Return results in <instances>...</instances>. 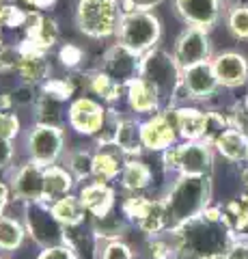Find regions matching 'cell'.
<instances>
[{
    "mask_svg": "<svg viewBox=\"0 0 248 259\" xmlns=\"http://www.w3.org/2000/svg\"><path fill=\"white\" fill-rule=\"evenodd\" d=\"M216 149L203 141H179L162 151V166L169 173L177 175H210L214 173Z\"/></svg>",
    "mask_w": 248,
    "mask_h": 259,
    "instance_id": "cell-6",
    "label": "cell"
},
{
    "mask_svg": "<svg viewBox=\"0 0 248 259\" xmlns=\"http://www.w3.org/2000/svg\"><path fill=\"white\" fill-rule=\"evenodd\" d=\"M24 39H26L30 46L39 48V50L50 52L61 39L59 22L43 11H33L26 28H24Z\"/></svg>",
    "mask_w": 248,
    "mask_h": 259,
    "instance_id": "cell-21",
    "label": "cell"
},
{
    "mask_svg": "<svg viewBox=\"0 0 248 259\" xmlns=\"http://www.w3.org/2000/svg\"><path fill=\"white\" fill-rule=\"evenodd\" d=\"M140 123H142V121L138 117H125V115L121 117L115 145H117L119 151H121L125 158H140V153L145 151Z\"/></svg>",
    "mask_w": 248,
    "mask_h": 259,
    "instance_id": "cell-26",
    "label": "cell"
},
{
    "mask_svg": "<svg viewBox=\"0 0 248 259\" xmlns=\"http://www.w3.org/2000/svg\"><path fill=\"white\" fill-rule=\"evenodd\" d=\"M59 61L65 69L69 71H78L80 67H82L84 63V50L76 44H63L59 48Z\"/></svg>",
    "mask_w": 248,
    "mask_h": 259,
    "instance_id": "cell-44",
    "label": "cell"
},
{
    "mask_svg": "<svg viewBox=\"0 0 248 259\" xmlns=\"http://www.w3.org/2000/svg\"><path fill=\"white\" fill-rule=\"evenodd\" d=\"M177 259H194V257H190V255H179Z\"/></svg>",
    "mask_w": 248,
    "mask_h": 259,
    "instance_id": "cell-52",
    "label": "cell"
},
{
    "mask_svg": "<svg viewBox=\"0 0 248 259\" xmlns=\"http://www.w3.org/2000/svg\"><path fill=\"white\" fill-rule=\"evenodd\" d=\"M173 9L186 26L210 32L225 15V0H173Z\"/></svg>",
    "mask_w": 248,
    "mask_h": 259,
    "instance_id": "cell-14",
    "label": "cell"
},
{
    "mask_svg": "<svg viewBox=\"0 0 248 259\" xmlns=\"http://www.w3.org/2000/svg\"><path fill=\"white\" fill-rule=\"evenodd\" d=\"M125 156L119 151L117 145H108V147H97L93 156V180L113 184L121 177V171L125 166Z\"/></svg>",
    "mask_w": 248,
    "mask_h": 259,
    "instance_id": "cell-24",
    "label": "cell"
},
{
    "mask_svg": "<svg viewBox=\"0 0 248 259\" xmlns=\"http://www.w3.org/2000/svg\"><path fill=\"white\" fill-rule=\"evenodd\" d=\"M28 233L26 227L20 218L15 216H3L0 218V250L3 253H13V250H20L26 242Z\"/></svg>",
    "mask_w": 248,
    "mask_h": 259,
    "instance_id": "cell-34",
    "label": "cell"
},
{
    "mask_svg": "<svg viewBox=\"0 0 248 259\" xmlns=\"http://www.w3.org/2000/svg\"><path fill=\"white\" fill-rule=\"evenodd\" d=\"M216 78L220 87L225 89H237L248 82V59L235 50L220 52L212 59Z\"/></svg>",
    "mask_w": 248,
    "mask_h": 259,
    "instance_id": "cell-19",
    "label": "cell"
},
{
    "mask_svg": "<svg viewBox=\"0 0 248 259\" xmlns=\"http://www.w3.org/2000/svg\"><path fill=\"white\" fill-rule=\"evenodd\" d=\"M162 22L154 11H123L117 30V41L136 54H147L160 46Z\"/></svg>",
    "mask_w": 248,
    "mask_h": 259,
    "instance_id": "cell-5",
    "label": "cell"
},
{
    "mask_svg": "<svg viewBox=\"0 0 248 259\" xmlns=\"http://www.w3.org/2000/svg\"><path fill=\"white\" fill-rule=\"evenodd\" d=\"M227 119H229V127L235 132L244 134L248 139V106L246 102H233L227 110Z\"/></svg>",
    "mask_w": 248,
    "mask_h": 259,
    "instance_id": "cell-43",
    "label": "cell"
},
{
    "mask_svg": "<svg viewBox=\"0 0 248 259\" xmlns=\"http://www.w3.org/2000/svg\"><path fill=\"white\" fill-rule=\"evenodd\" d=\"M5 41H3V26H0V46H3Z\"/></svg>",
    "mask_w": 248,
    "mask_h": 259,
    "instance_id": "cell-53",
    "label": "cell"
},
{
    "mask_svg": "<svg viewBox=\"0 0 248 259\" xmlns=\"http://www.w3.org/2000/svg\"><path fill=\"white\" fill-rule=\"evenodd\" d=\"M227 28L237 41H248V5H233L227 11Z\"/></svg>",
    "mask_w": 248,
    "mask_h": 259,
    "instance_id": "cell-36",
    "label": "cell"
},
{
    "mask_svg": "<svg viewBox=\"0 0 248 259\" xmlns=\"http://www.w3.org/2000/svg\"><path fill=\"white\" fill-rule=\"evenodd\" d=\"M7 182L11 186L13 199L22 205L45 201V166L33 160L26 158L22 164H15L9 171Z\"/></svg>",
    "mask_w": 248,
    "mask_h": 259,
    "instance_id": "cell-10",
    "label": "cell"
},
{
    "mask_svg": "<svg viewBox=\"0 0 248 259\" xmlns=\"http://www.w3.org/2000/svg\"><path fill=\"white\" fill-rule=\"evenodd\" d=\"M20 52L22 54H20L15 76H18L22 82H28L33 87H41L43 82H47L50 74H52V65L47 61V52L30 46L26 39L20 41Z\"/></svg>",
    "mask_w": 248,
    "mask_h": 259,
    "instance_id": "cell-17",
    "label": "cell"
},
{
    "mask_svg": "<svg viewBox=\"0 0 248 259\" xmlns=\"http://www.w3.org/2000/svg\"><path fill=\"white\" fill-rule=\"evenodd\" d=\"M22 223L26 227L28 238L33 240L39 248H50V246H59V244L71 242L67 236V229L59 223V218L54 216L50 203H45V201L24 205Z\"/></svg>",
    "mask_w": 248,
    "mask_h": 259,
    "instance_id": "cell-8",
    "label": "cell"
},
{
    "mask_svg": "<svg viewBox=\"0 0 248 259\" xmlns=\"http://www.w3.org/2000/svg\"><path fill=\"white\" fill-rule=\"evenodd\" d=\"M95 259H138V255L125 240H113L95 242Z\"/></svg>",
    "mask_w": 248,
    "mask_h": 259,
    "instance_id": "cell-37",
    "label": "cell"
},
{
    "mask_svg": "<svg viewBox=\"0 0 248 259\" xmlns=\"http://www.w3.org/2000/svg\"><path fill=\"white\" fill-rule=\"evenodd\" d=\"M78 197L91 218L106 216L113 212V209H117V190L113 188V184L97 182V180L84 182L78 192Z\"/></svg>",
    "mask_w": 248,
    "mask_h": 259,
    "instance_id": "cell-18",
    "label": "cell"
},
{
    "mask_svg": "<svg viewBox=\"0 0 248 259\" xmlns=\"http://www.w3.org/2000/svg\"><path fill=\"white\" fill-rule=\"evenodd\" d=\"M164 0H121L123 11H154Z\"/></svg>",
    "mask_w": 248,
    "mask_h": 259,
    "instance_id": "cell-48",
    "label": "cell"
},
{
    "mask_svg": "<svg viewBox=\"0 0 248 259\" xmlns=\"http://www.w3.org/2000/svg\"><path fill=\"white\" fill-rule=\"evenodd\" d=\"M214 149L218 156L233 162V164H244V162H248V139L231 127L218 139V143L214 145Z\"/></svg>",
    "mask_w": 248,
    "mask_h": 259,
    "instance_id": "cell-32",
    "label": "cell"
},
{
    "mask_svg": "<svg viewBox=\"0 0 248 259\" xmlns=\"http://www.w3.org/2000/svg\"><path fill=\"white\" fill-rule=\"evenodd\" d=\"M108 106L91 95H78L67 106V125L80 136L95 139L106 121Z\"/></svg>",
    "mask_w": 248,
    "mask_h": 259,
    "instance_id": "cell-11",
    "label": "cell"
},
{
    "mask_svg": "<svg viewBox=\"0 0 248 259\" xmlns=\"http://www.w3.org/2000/svg\"><path fill=\"white\" fill-rule=\"evenodd\" d=\"M15 166V143L0 139V175H9Z\"/></svg>",
    "mask_w": 248,
    "mask_h": 259,
    "instance_id": "cell-47",
    "label": "cell"
},
{
    "mask_svg": "<svg viewBox=\"0 0 248 259\" xmlns=\"http://www.w3.org/2000/svg\"><path fill=\"white\" fill-rule=\"evenodd\" d=\"M43 93L57 97L61 102H71L74 100V95L78 93V82H76V76H69V78H50L47 82H43L41 87Z\"/></svg>",
    "mask_w": 248,
    "mask_h": 259,
    "instance_id": "cell-38",
    "label": "cell"
},
{
    "mask_svg": "<svg viewBox=\"0 0 248 259\" xmlns=\"http://www.w3.org/2000/svg\"><path fill=\"white\" fill-rule=\"evenodd\" d=\"M127 227H130V221L125 218V214L119 212V209H113V212L106 216L93 218L91 233H93L95 242H113V240L125 238Z\"/></svg>",
    "mask_w": 248,
    "mask_h": 259,
    "instance_id": "cell-27",
    "label": "cell"
},
{
    "mask_svg": "<svg viewBox=\"0 0 248 259\" xmlns=\"http://www.w3.org/2000/svg\"><path fill=\"white\" fill-rule=\"evenodd\" d=\"M20 44H3L0 46V74H15L20 63Z\"/></svg>",
    "mask_w": 248,
    "mask_h": 259,
    "instance_id": "cell-45",
    "label": "cell"
},
{
    "mask_svg": "<svg viewBox=\"0 0 248 259\" xmlns=\"http://www.w3.org/2000/svg\"><path fill=\"white\" fill-rule=\"evenodd\" d=\"M7 95H9V102H11V108H33L37 97H39V87H33L28 82H20L13 84L9 91H7Z\"/></svg>",
    "mask_w": 248,
    "mask_h": 259,
    "instance_id": "cell-39",
    "label": "cell"
},
{
    "mask_svg": "<svg viewBox=\"0 0 248 259\" xmlns=\"http://www.w3.org/2000/svg\"><path fill=\"white\" fill-rule=\"evenodd\" d=\"M11 199H13V194H11L9 182L0 180V218L5 216V212H7V207H9V201H11Z\"/></svg>",
    "mask_w": 248,
    "mask_h": 259,
    "instance_id": "cell-50",
    "label": "cell"
},
{
    "mask_svg": "<svg viewBox=\"0 0 248 259\" xmlns=\"http://www.w3.org/2000/svg\"><path fill=\"white\" fill-rule=\"evenodd\" d=\"M239 177H242V186H244V192H248V162H246V166L242 168V173H239Z\"/></svg>",
    "mask_w": 248,
    "mask_h": 259,
    "instance_id": "cell-51",
    "label": "cell"
},
{
    "mask_svg": "<svg viewBox=\"0 0 248 259\" xmlns=\"http://www.w3.org/2000/svg\"><path fill=\"white\" fill-rule=\"evenodd\" d=\"M171 233L181 255L194 259H227L229 248L237 238L222 218L220 205H210L192 221L171 227Z\"/></svg>",
    "mask_w": 248,
    "mask_h": 259,
    "instance_id": "cell-1",
    "label": "cell"
},
{
    "mask_svg": "<svg viewBox=\"0 0 248 259\" xmlns=\"http://www.w3.org/2000/svg\"><path fill=\"white\" fill-rule=\"evenodd\" d=\"M84 91H89L95 100L104 102L106 106H113L115 102L121 100V95H125V87L119 84L117 80L106 74L102 67L91 69L84 74Z\"/></svg>",
    "mask_w": 248,
    "mask_h": 259,
    "instance_id": "cell-22",
    "label": "cell"
},
{
    "mask_svg": "<svg viewBox=\"0 0 248 259\" xmlns=\"http://www.w3.org/2000/svg\"><path fill=\"white\" fill-rule=\"evenodd\" d=\"M74 186H76V177L63 164L45 166V203L67 197L74 190Z\"/></svg>",
    "mask_w": 248,
    "mask_h": 259,
    "instance_id": "cell-30",
    "label": "cell"
},
{
    "mask_svg": "<svg viewBox=\"0 0 248 259\" xmlns=\"http://www.w3.org/2000/svg\"><path fill=\"white\" fill-rule=\"evenodd\" d=\"M33 112H35V123L63 127V123L67 121V104L43 93L41 89H39V97L33 106Z\"/></svg>",
    "mask_w": 248,
    "mask_h": 259,
    "instance_id": "cell-28",
    "label": "cell"
},
{
    "mask_svg": "<svg viewBox=\"0 0 248 259\" xmlns=\"http://www.w3.org/2000/svg\"><path fill=\"white\" fill-rule=\"evenodd\" d=\"M93 156L95 151L89 147H74L65 151L63 166L76 177V182H91L93 180Z\"/></svg>",
    "mask_w": 248,
    "mask_h": 259,
    "instance_id": "cell-33",
    "label": "cell"
},
{
    "mask_svg": "<svg viewBox=\"0 0 248 259\" xmlns=\"http://www.w3.org/2000/svg\"><path fill=\"white\" fill-rule=\"evenodd\" d=\"M119 184L127 194H142L154 184V171L140 158H127Z\"/></svg>",
    "mask_w": 248,
    "mask_h": 259,
    "instance_id": "cell-25",
    "label": "cell"
},
{
    "mask_svg": "<svg viewBox=\"0 0 248 259\" xmlns=\"http://www.w3.org/2000/svg\"><path fill=\"white\" fill-rule=\"evenodd\" d=\"M121 15V0H78L74 18L78 30L84 37L102 41V39L117 37Z\"/></svg>",
    "mask_w": 248,
    "mask_h": 259,
    "instance_id": "cell-4",
    "label": "cell"
},
{
    "mask_svg": "<svg viewBox=\"0 0 248 259\" xmlns=\"http://www.w3.org/2000/svg\"><path fill=\"white\" fill-rule=\"evenodd\" d=\"M100 67L110 74L119 84H130L134 78L140 76V54H136L123 44H113L106 48V52L102 56Z\"/></svg>",
    "mask_w": 248,
    "mask_h": 259,
    "instance_id": "cell-16",
    "label": "cell"
},
{
    "mask_svg": "<svg viewBox=\"0 0 248 259\" xmlns=\"http://www.w3.org/2000/svg\"><path fill=\"white\" fill-rule=\"evenodd\" d=\"M125 102L130 110L136 117H149L156 115L158 110H162V95L158 93V89L147 82L145 78H134L130 84H125Z\"/></svg>",
    "mask_w": 248,
    "mask_h": 259,
    "instance_id": "cell-20",
    "label": "cell"
},
{
    "mask_svg": "<svg viewBox=\"0 0 248 259\" xmlns=\"http://www.w3.org/2000/svg\"><path fill=\"white\" fill-rule=\"evenodd\" d=\"M0 259H7V257H0Z\"/></svg>",
    "mask_w": 248,
    "mask_h": 259,
    "instance_id": "cell-55",
    "label": "cell"
},
{
    "mask_svg": "<svg viewBox=\"0 0 248 259\" xmlns=\"http://www.w3.org/2000/svg\"><path fill=\"white\" fill-rule=\"evenodd\" d=\"M244 102H246V106H248V95H246V100H244Z\"/></svg>",
    "mask_w": 248,
    "mask_h": 259,
    "instance_id": "cell-54",
    "label": "cell"
},
{
    "mask_svg": "<svg viewBox=\"0 0 248 259\" xmlns=\"http://www.w3.org/2000/svg\"><path fill=\"white\" fill-rule=\"evenodd\" d=\"M218 89H220V82L216 78L212 61L186 67L181 76V93H179L177 106H181L183 102H207L218 93Z\"/></svg>",
    "mask_w": 248,
    "mask_h": 259,
    "instance_id": "cell-13",
    "label": "cell"
},
{
    "mask_svg": "<svg viewBox=\"0 0 248 259\" xmlns=\"http://www.w3.org/2000/svg\"><path fill=\"white\" fill-rule=\"evenodd\" d=\"M222 218L237 238H248V192L237 194L235 199L220 205Z\"/></svg>",
    "mask_w": 248,
    "mask_h": 259,
    "instance_id": "cell-31",
    "label": "cell"
},
{
    "mask_svg": "<svg viewBox=\"0 0 248 259\" xmlns=\"http://www.w3.org/2000/svg\"><path fill=\"white\" fill-rule=\"evenodd\" d=\"M121 112L115 110L113 106H108V112H106V121H104L102 130L95 136V145L97 147H108V145H115L117 141V132H119V123H121Z\"/></svg>",
    "mask_w": 248,
    "mask_h": 259,
    "instance_id": "cell-41",
    "label": "cell"
},
{
    "mask_svg": "<svg viewBox=\"0 0 248 259\" xmlns=\"http://www.w3.org/2000/svg\"><path fill=\"white\" fill-rule=\"evenodd\" d=\"M121 212L147 238L166 233L173 227L164 199H151L145 194H127L121 203Z\"/></svg>",
    "mask_w": 248,
    "mask_h": 259,
    "instance_id": "cell-7",
    "label": "cell"
},
{
    "mask_svg": "<svg viewBox=\"0 0 248 259\" xmlns=\"http://www.w3.org/2000/svg\"><path fill=\"white\" fill-rule=\"evenodd\" d=\"M173 54L183 69L192 67V65H199V63H205V61H212L214 46H212L210 32L201 30V28L186 26L179 32L177 41H175Z\"/></svg>",
    "mask_w": 248,
    "mask_h": 259,
    "instance_id": "cell-15",
    "label": "cell"
},
{
    "mask_svg": "<svg viewBox=\"0 0 248 259\" xmlns=\"http://www.w3.org/2000/svg\"><path fill=\"white\" fill-rule=\"evenodd\" d=\"M181 76L183 67L175 59V54L164 48L158 46L140 56V78L154 84L162 100H169V106H177L179 102Z\"/></svg>",
    "mask_w": 248,
    "mask_h": 259,
    "instance_id": "cell-3",
    "label": "cell"
},
{
    "mask_svg": "<svg viewBox=\"0 0 248 259\" xmlns=\"http://www.w3.org/2000/svg\"><path fill=\"white\" fill-rule=\"evenodd\" d=\"M145 255L147 259H177L181 250L175 242L171 229L160 236H149L145 242Z\"/></svg>",
    "mask_w": 248,
    "mask_h": 259,
    "instance_id": "cell-35",
    "label": "cell"
},
{
    "mask_svg": "<svg viewBox=\"0 0 248 259\" xmlns=\"http://www.w3.org/2000/svg\"><path fill=\"white\" fill-rule=\"evenodd\" d=\"M35 259H80L76 246L67 242V244H59V246H50V248H41Z\"/></svg>",
    "mask_w": 248,
    "mask_h": 259,
    "instance_id": "cell-46",
    "label": "cell"
},
{
    "mask_svg": "<svg viewBox=\"0 0 248 259\" xmlns=\"http://www.w3.org/2000/svg\"><path fill=\"white\" fill-rule=\"evenodd\" d=\"M175 112V125H177L179 141H201L205 134L207 123V110H201L190 104L173 106Z\"/></svg>",
    "mask_w": 248,
    "mask_h": 259,
    "instance_id": "cell-23",
    "label": "cell"
},
{
    "mask_svg": "<svg viewBox=\"0 0 248 259\" xmlns=\"http://www.w3.org/2000/svg\"><path fill=\"white\" fill-rule=\"evenodd\" d=\"M24 151L26 158L41 166L61 164L65 158V132L57 125L33 123L24 134Z\"/></svg>",
    "mask_w": 248,
    "mask_h": 259,
    "instance_id": "cell-9",
    "label": "cell"
},
{
    "mask_svg": "<svg viewBox=\"0 0 248 259\" xmlns=\"http://www.w3.org/2000/svg\"><path fill=\"white\" fill-rule=\"evenodd\" d=\"M140 132H142L145 151L162 153L169 147H173V145H177L179 134H177V125H175L173 106H166L162 110H158L156 115L145 117L140 123Z\"/></svg>",
    "mask_w": 248,
    "mask_h": 259,
    "instance_id": "cell-12",
    "label": "cell"
},
{
    "mask_svg": "<svg viewBox=\"0 0 248 259\" xmlns=\"http://www.w3.org/2000/svg\"><path fill=\"white\" fill-rule=\"evenodd\" d=\"M50 207H52L54 216L59 218V223L65 227L67 231L80 227L84 223V218L89 216L86 214V209H84V205H82V201H80V197L74 194V192L67 194V197H61L57 201H52Z\"/></svg>",
    "mask_w": 248,
    "mask_h": 259,
    "instance_id": "cell-29",
    "label": "cell"
},
{
    "mask_svg": "<svg viewBox=\"0 0 248 259\" xmlns=\"http://www.w3.org/2000/svg\"><path fill=\"white\" fill-rule=\"evenodd\" d=\"M229 130V119L227 112H218V110H207V123H205V134H203V143L214 145L218 143V139Z\"/></svg>",
    "mask_w": 248,
    "mask_h": 259,
    "instance_id": "cell-40",
    "label": "cell"
},
{
    "mask_svg": "<svg viewBox=\"0 0 248 259\" xmlns=\"http://www.w3.org/2000/svg\"><path fill=\"white\" fill-rule=\"evenodd\" d=\"M173 227L183 225L203 214L212 205V177L210 175H177L164 194Z\"/></svg>",
    "mask_w": 248,
    "mask_h": 259,
    "instance_id": "cell-2",
    "label": "cell"
},
{
    "mask_svg": "<svg viewBox=\"0 0 248 259\" xmlns=\"http://www.w3.org/2000/svg\"><path fill=\"white\" fill-rule=\"evenodd\" d=\"M22 136V121L15 115V110H0V139L18 141Z\"/></svg>",
    "mask_w": 248,
    "mask_h": 259,
    "instance_id": "cell-42",
    "label": "cell"
},
{
    "mask_svg": "<svg viewBox=\"0 0 248 259\" xmlns=\"http://www.w3.org/2000/svg\"><path fill=\"white\" fill-rule=\"evenodd\" d=\"M227 259H248V238H235Z\"/></svg>",
    "mask_w": 248,
    "mask_h": 259,
    "instance_id": "cell-49",
    "label": "cell"
}]
</instances>
